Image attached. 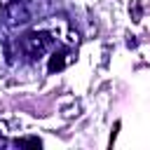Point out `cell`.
I'll use <instances>...</instances> for the list:
<instances>
[{
	"label": "cell",
	"instance_id": "cell-1",
	"mask_svg": "<svg viewBox=\"0 0 150 150\" xmlns=\"http://www.w3.org/2000/svg\"><path fill=\"white\" fill-rule=\"evenodd\" d=\"M52 45H54V38L47 30H33V33H26L21 38V52L26 56H30V59L42 56Z\"/></svg>",
	"mask_w": 150,
	"mask_h": 150
},
{
	"label": "cell",
	"instance_id": "cell-3",
	"mask_svg": "<svg viewBox=\"0 0 150 150\" xmlns=\"http://www.w3.org/2000/svg\"><path fill=\"white\" fill-rule=\"evenodd\" d=\"M66 56H68V52H66V49H61V52H54V54H52V59H49V73H56V70H61V68L66 66V61H68Z\"/></svg>",
	"mask_w": 150,
	"mask_h": 150
},
{
	"label": "cell",
	"instance_id": "cell-4",
	"mask_svg": "<svg viewBox=\"0 0 150 150\" xmlns=\"http://www.w3.org/2000/svg\"><path fill=\"white\" fill-rule=\"evenodd\" d=\"M14 145H16V148H40V145H42V141H40V138H35V136H33V138H16V141H14Z\"/></svg>",
	"mask_w": 150,
	"mask_h": 150
},
{
	"label": "cell",
	"instance_id": "cell-6",
	"mask_svg": "<svg viewBox=\"0 0 150 150\" xmlns=\"http://www.w3.org/2000/svg\"><path fill=\"white\" fill-rule=\"evenodd\" d=\"M5 145H9V141H7V138H2V136H0V148H5Z\"/></svg>",
	"mask_w": 150,
	"mask_h": 150
},
{
	"label": "cell",
	"instance_id": "cell-5",
	"mask_svg": "<svg viewBox=\"0 0 150 150\" xmlns=\"http://www.w3.org/2000/svg\"><path fill=\"white\" fill-rule=\"evenodd\" d=\"M117 129H120V122H115V127H112V134H110V145L115 143V138H117Z\"/></svg>",
	"mask_w": 150,
	"mask_h": 150
},
{
	"label": "cell",
	"instance_id": "cell-2",
	"mask_svg": "<svg viewBox=\"0 0 150 150\" xmlns=\"http://www.w3.org/2000/svg\"><path fill=\"white\" fill-rule=\"evenodd\" d=\"M7 19H9L12 26H16V23H26V21L30 19V12H28V7H26L21 0H14V2L7 7Z\"/></svg>",
	"mask_w": 150,
	"mask_h": 150
}]
</instances>
